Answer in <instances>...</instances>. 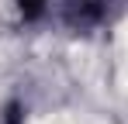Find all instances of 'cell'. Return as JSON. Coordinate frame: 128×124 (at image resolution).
<instances>
[{"mask_svg":"<svg viewBox=\"0 0 128 124\" xmlns=\"http://www.w3.org/2000/svg\"><path fill=\"white\" fill-rule=\"evenodd\" d=\"M107 14V0H69V21L76 28H90Z\"/></svg>","mask_w":128,"mask_h":124,"instance_id":"cell-1","label":"cell"},{"mask_svg":"<svg viewBox=\"0 0 128 124\" xmlns=\"http://www.w3.org/2000/svg\"><path fill=\"white\" fill-rule=\"evenodd\" d=\"M45 3L48 0H18V10H21L24 21H38L45 14Z\"/></svg>","mask_w":128,"mask_h":124,"instance_id":"cell-2","label":"cell"}]
</instances>
